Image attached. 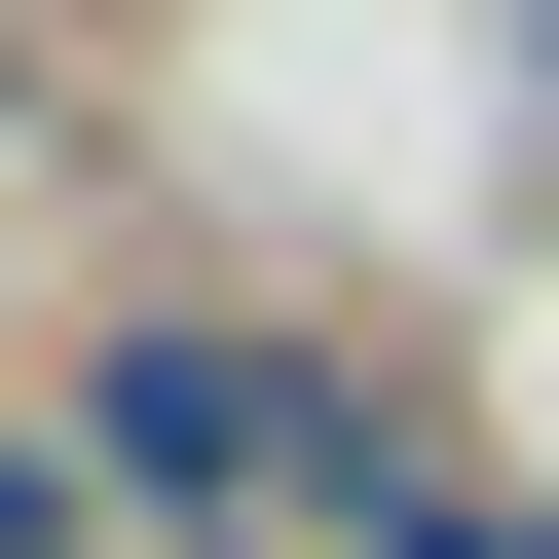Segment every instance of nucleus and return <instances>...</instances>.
Listing matches in <instances>:
<instances>
[{
    "instance_id": "f257e3e1",
    "label": "nucleus",
    "mask_w": 559,
    "mask_h": 559,
    "mask_svg": "<svg viewBox=\"0 0 559 559\" xmlns=\"http://www.w3.org/2000/svg\"><path fill=\"white\" fill-rule=\"evenodd\" d=\"M38 411L112 448V522H336V485H411V373H336L299 299H112Z\"/></svg>"
},
{
    "instance_id": "20e7f679",
    "label": "nucleus",
    "mask_w": 559,
    "mask_h": 559,
    "mask_svg": "<svg viewBox=\"0 0 559 559\" xmlns=\"http://www.w3.org/2000/svg\"><path fill=\"white\" fill-rule=\"evenodd\" d=\"M38 112H75V38H38V0H0V150H38Z\"/></svg>"
},
{
    "instance_id": "7ed1b4c3",
    "label": "nucleus",
    "mask_w": 559,
    "mask_h": 559,
    "mask_svg": "<svg viewBox=\"0 0 559 559\" xmlns=\"http://www.w3.org/2000/svg\"><path fill=\"white\" fill-rule=\"evenodd\" d=\"M336 559H559V522H485V485L411 448V485H336Z\"/></svg>"
},
{
    "instance_id": "423d86ee",
    "label": "nucleus",
    "mask_w": 559,
    "mask_h": 559,
    "mask_svg": "<svg viewBox=\"0 0 559 559\" xmlns=\"http://www.w3.org/2000/svg\"><path fill=\"white\" fill-rule=\"evenodd\" d=\"M38 38H75V0H38Z\"/></svg>"
},
{
    "instance_id": "f03ea898",
    "label": "nucleus",
    "mask_w": 559,
    "mask_h": 559,
    "mask_svg": "<svg viewBox=\"0 0 559 559\" xmlns=\"http://www.w3.org/2000/svg\"><path fill=\"white\" fill-rule=\"evenodd\" d=\"M0 559H150V522H112V448H75V411H0Z\"/></svg>"
},
{
    "instance_id": "39448f33",
    "label": "nucleus",
    "mask_w": 559,
    "mask_h": 559,
    "mask_svg": "<svg viewBox=\"0 0 559 559\" xmlns=\"http://www.w3.org/2000/svg\"><path fill=\"white\" fill-rule=\"evenodd\" d=\"M522 75H559V0H522Z\"/></svg>"
}]
</instances>
